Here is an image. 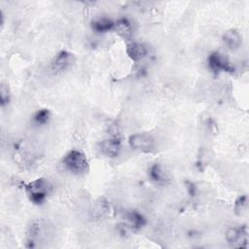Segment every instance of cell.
I'll use <instances>...</instances> for the list:
<instances>
[{
    "label": "cell",
    "mask_w": 249,
    "mask_h": 249,
    "mask_svg": "<svg viewBox=\"0 0 249 249\" xmlns=\"http://www.w3.org/2000/svg\"><path fill=\"white\" fill-rule=\"evenodd\" d=\"M226 239L234 247H246L248 241V231L246 226L228 229L226 231Z\"/></svg>",
    "instance_id": "4"
},
{
    "label": "cell",
    "mask_w": 249,
    "mask_h": 249,
    "mask_svg": "<svg viewBox=\"0 0 249 249\" xmlns=\"http://www.w3.org/2000/svg\"><path fill=\"white\" fill-rule=\"evenodd\" d=\"M128 143L131 148L141 152H150L155 146L154 138L148 133L133 134L129 137Z\"/></svg>",
    "instance_id": "3"
},
{
    "label": "cell",
    "mask_w": 249,
    "mask_h": 249,
    "mask_svg": "<svg viewBox=\"0 0 249 249\" xmlns=\"http://www.w3.org/2000/svg\"><path fill=\"white\" fill-rule=\"evenodd\" d=\"M50 118H51L50 111L48 109H42L35 113L33 120L37 124L42 125V124H46L49 122Z\"/></svg>",
    "instance_id": "14"
},
{
    "label": "cell",
    "mask_w": 249,
    "mask_h": 249,
    "mask_svg": "<svg viewBox=\"0 0 249 249\" xmlns=\"http://www.w3.org/2000/svg\"><path fill=\"white\" fill-rule=\"evenodd\" d=\"M74 55L71 53L67 51H61L53 59L52 68L57 72L64 71L74 63Z\"/></svg>",
    "instance_id": "6"
},
{
    "label": "cell",
    "mask_w": 249,
    "mask_h": 249,
    "mask_svg": "<svg viewBox=\"0 0 249 249\" xmlns=\"http://www.w3.org/2000/svg\"><path fill=\"white\" fill-rule=\"evenodd\" d=\"M208 66L215 73L230 72L232 70L229 60L219 53H212L208 57Z\"/></svg>",
    "instance_id": "5"
},
{
    "label": "cell",
    "mask_w": 249,
    "mask_h": 249,
    "mask_svg": "<svg viewBox=\"0 0 249 249\" xmlns=\"http://www.w3.org/2000/svg\"><path fill=\"white\" fill-rule=\"evenodd\" d=\"M121 150V139L118 135H114L101 143V151L109 158H115Z\"/></svg>",
    "instance_id": "7"
},
{
    "label": "cell",
    "mask_w": 249,
    "mask_h": 249,
    "mask_svg": "<svg viewBox=\"0 0 249 249\" xmlns=\"http://www.w3.org/2000/svg\"><path fill=\"white\" fill-rule=\"evenodd\" d=\"M126 219H127V228L130 229L131 231H139L141 230L145 224H146V220L145 218L138 212L136 211H130L127 213L126 215Z\"/></svg>",
    "instance_id": "10"
},
{
    "label": "cell",
    "mask_w": 249,
    "mask_h": 249,
    "mask_svg": "<svg viewBox=\"0 0 249 249\" xmlns=\"http://www.w3.org/2000/svg\"><path fill=\"white\" fill-rule=\"evenodd\" d=\"M247 206V197L245 196L238 197V199L235 202V211L237 214H241L242 211H244V209Z\"/></svg>",
    "instance_id": "15"
},
{
    "label": "cell",
    "mask_w": 249,
    "mask_h": 249,
    "mask_svg": "<svg viewBox=\"0 0 249 249\" xmlns=\"http://www.w3.org/2000/svg\"><path fill=\"white\" fill-rule=\"evenodd\" d=\"M1 105L4 106L5 104H7L9 102V91H8V88L5 85L1 86Z\"/></svg>",
    "instance_id": "16"
},
{
    "label": "cell",
    "mask_w": 249,
    "mask_h": 249,
    "mask_svg": "<svg viewBox=\"0 0 249 249\" xmlns=\"http://www.w3.org/2000/svg\"><path fill=\"white\" fill-rule=\"evenodd\" d=\"M62 163L69 172L75 175H84L89 170V161L85 154L78 150L68 152L64 156Z\"/></svg>",
    "instance_id": "1"
},
{
    "label": "cell",
    "mask_w": 249,
    "mask_h": 249,
    "mask_svg": "<svg viewBox=\"0 0 249 249\" xmlns=\"http://www.w3.org/2000/svg\"><path fill=\"white\" fill-rule=\"evenodd\" d=\"M126 53L133 61H139L147 54V48L144 44L132 42L126 46Z\"/></svg>",
    "instance_id": "8"
},
{
    "label": "cell",
    "mask_w": 249,
    "mask_h": 249,
    "mask_svg": "<svg viewBox=\"0 0 249 249\" xmlns=\"http://www.w3.org/2000/svg\"><path fill=\"white\" fill-rule=\"evenodd\" d=\"M24 190L31 202L35 204H41L47 198L51 191V186L47 180L38 178L26 184L24 186Z\"/></svg>",
    "instance_id": "2"
},
{
    "label": "cell",
    "mask_w": 249,
    "mask_h": 249,
    "mask_svg": "<svg viewBox=\"0 0 249 249\" xmlns=\"http://www.w3.org/2000/svg\"><path fill=\"white\" fill-rule=\"evenodd\" d=\"M114 24H115V22L108 18H99L92 21L91 27L94 31H96L98 33H104V32L113 30Z\"/></svg>",
    "instance_id": "12"
},
{
    "label": "cell",
    "mask_w": 249,
    "mask_h": 249,
    "mask_svg": "<svg viewBox=\"0 0 249 249\" xmlns=\"http://www.w3.org/2000/svg\"><path fill=\"white\" fill-rule=\"evenodd\" d=\"M149 174L151 179L157 183H163L166 180V175L160 164H153L150 168Z\"/></svg>",
    "instance_id": "13"
},
{
    "label": "cell",
    "mask_w": 249,
    "mask_h": 249,
    "mask_svg": "<svg viewBox=\"0 0 249 249\" xmlns=\"http://www.w3.org/2000/svg\"><path fill=\"white\" fill-rule=\"evenodd\" d=\"M114 30L123 38H128L132 34V25L127 18H120L115 22Z\"/></svg>",
    "instance_id": "11"
},
{
    "label": "cell",
    "mask_w": 249,
    "mask_h": 249,
    "mask_svg": "<svg viewBox=\"0 0 249 249\" xmlns=\"http://www.w3.org/2000/svg\"><path fill=\"white\" fill-rule=\"evenodd\" d=\"M224 44L231 50L238 49L242 43V37L235 29L228 30L223 35Z\"/></svg>",
    "instance_id": "9"
}]
</instances>
